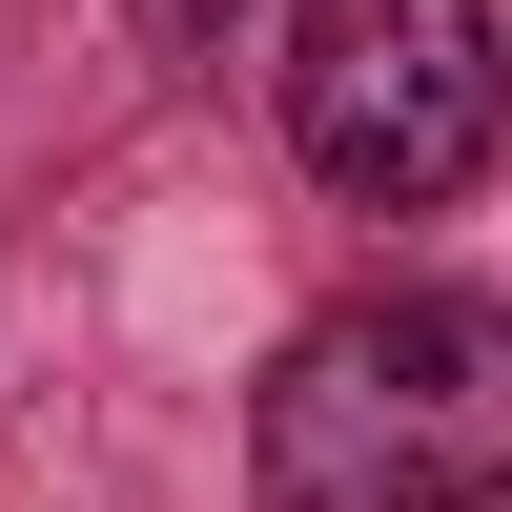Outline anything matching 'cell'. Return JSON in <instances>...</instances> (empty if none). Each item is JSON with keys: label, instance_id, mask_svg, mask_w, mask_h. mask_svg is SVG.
<instances>
[{"label": "cell", "instance_id": "2", "mask_svg": "<svg viewBox=\"0 0 512 512\" xmlns=\"http://www.w3.org/2000/svg\"><path fill=\"white\" fill-rule=\"evenodd\" d=\"M512 123V41L492 0H308L287 21V144H308L328 205H451Z\"/></svg>", "mask_w": 512, "mask_h": 512}, {"label": "cell", "instance_id": "3", "mask_svg": "<svg viewBox=\"0 0 512 512\" xmlns=\"http://www.w3.org/2000/svg\"><path fill=\"white\" fill-rule=\"evenodd\" d=\"M144 21H164V41H226V21H246V0H144Z\"/></svg>", "mask_w": 512, "mask_h": 512}, {"label": "cell", "instance_id": "1", "mask_svg": "<svg viewBox=\"0 0 512 512\" xmlns=\"http://www.w3.org/2000/svg\"><path fill=\"white\" fill-rule=\"evenodd\" d=\"M267 512H492L512 492V308L472 287H369L246 410Z\"/></svg>", "mask_w": 512, "mask_h": 512}]
</instances>
